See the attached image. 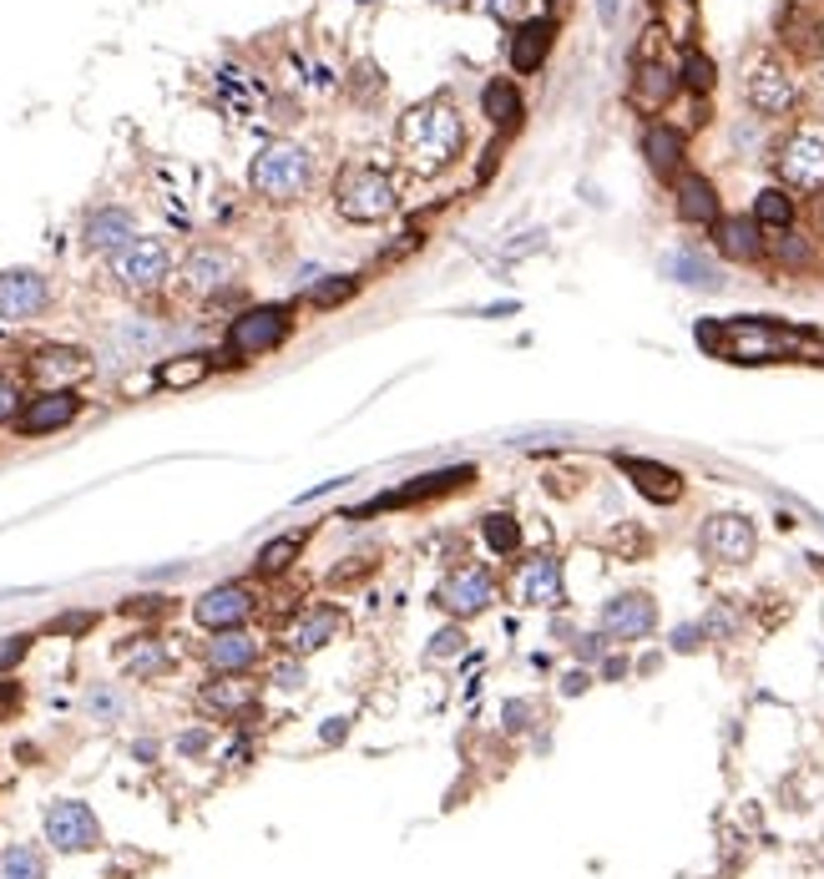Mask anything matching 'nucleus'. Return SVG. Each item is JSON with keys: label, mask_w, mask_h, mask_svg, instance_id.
Wrapping results in <instances>:
<instances>
[{"label": "nucleus", "mask_w": 824, "mask_h": 879, "mask_svg": "<svg viewBox=\"0 0 824 879\" xmlns=\"http://www.w3.org/2000/svg\"><path fill=\"white\" fill-rule=\"evenodd\" d=\"M183 753H203V748H208V733H183Z\"/></svg>", "instance_id": "8fccbe9b"}, {"label": "nucleus", "mask_w": 824, "mask_h": 879, "mask_svg": "<svg viewBox=\"0 0 824 879\" xmlns=\"http://www.w3.org/2000/svg\"><path fill=\"white\" fill-rule=\"evenodd\" d=\"M324 738H330V743H340V738H344V718H330V728H324Z\"/></svg>", "instance_id": "5fc2aeb1"}, {"label": "nucleus", "mask_w": 824, "mask_h": 879, "mask_svg": "<svg viewBox=\"0 0 824 879\" xmlns=\"http://www.w3.org/2000/svg\"><path fill=\"white\" fill-rule=\"evenodd\" d=\"M0 879H46L41 849H31V845L6 849V855H0Z\"/></svg>", "instance_id": "2f4dec72"}, {"label": "nucleus", "mask_w": 824, "mask_h": 879, "mask_svg": "<svg viewBox=\"0 0 824 879\" xmlns=\"http://www.w3.org/2000/svg\"><path fill=\"white\" fill-rule=\"evenodd\" d=\"M288 334V308H248L243 319H233L228 329V354H268L274 344H284Z\"/></svg>", "instance_id": "6e6552de"}, {"label": "nucleus", "mask_w": 824, "mask_h": 879, "mask_svg": "<svg viewBox=\"0 0 824 879\" xmlns=\"http://www.w3.org/2000/svg\"><path fill=\"white\" fill-rule=\"evenodd\" d=\"M663 274H668L673 284H683V288H718V284H724V274H718V268L708 264L704 254H673V258H663Z\"/></svg>", "instance_id": "393cba45"}, {"label": "nucleus", "mask_w": 824, "mask_h": 879, "mask_svg": "<svg viewBox=\"0 0 824 879\" xmlns=\"http://www.w3.org/2000/svg\"><path fill=\"white\" fill-rule=\"evenodd\" d=\"M440 6H455V0H440Z\"/></svg>", "instance_id": "6e6d98bb"}, {"label": "nucleus", "mask_w": 824, "mask_h": 879, "mask_svg": "<svg viewBox=\"0 0 824 879\" xmlns=\"http://www.w3.org/2000/svg\"><path fill=\"white\" fill-rule=\"evenodd\" d=\"M551 51V21H521L517 31H511V41H506V61H511V71H537L541 61H547Z\"/></svg>", "instance_id": "f3484780"}, {"label": "nucleus", "mask_w": 824, "mask_h": 879, "mask_svg": "<svg viewBox=\"0 0 824 879\" xmlns=\"http://www.w3.org/2000/svg\"><path fill=\"white\" fill-rule=\"evenodd\" d=\"M435 602L445 606V612L455 616H475L491 606V576L481 572V566H461V572H451L445 582L435 586Z\"/></svg>", "instance_id": "9b49d317"}, {"label": "nucleus", "mask_w": 824, "mask_h": 879, "mask_svg": "<svg viewBox=\"0 0 824 879\" xmlns=\"http://www.w3.org/2000/svg\"><path fill=\"white\" fill-rule=\"evenodd\" d=\"M653 622H658V606H653V596H642V592H622L602 606L607 638H648Z\"/></svg>", "instance_id": "f8f14e48"}, {"label": "nucleus", "mask_w": 824, "mask_h": 879, "mask_svg": "<svg viewBox=\"0 0 824 879\" xmlns=\"http://www.w3.org/2000/svg\"><path fill=\"white\" fill-rule=\"evenodd\" d=\"M678 213L688 223H714L718 218L714 182H704V177H683V182H678Z\"/></svg>", "instance_id": "bb28decb"}, {"label": "nucleus", "mask_w": 824, "mask_h": 879, "mask_svg": "<svg viewBox=\"0 0 824 879\" xmlns=\"http://www.w3.org/2000/svg\"><path fill=\"white\" fill-rule=\"evenodd\" d=\"M167 268H173V258H167L163 238H133L121 254H111V274H117L121 288H133V294L157 288L167 278Z\"/></svg>", "instance_id": "39448f33"}, {"label": "nucleus", "mask_w": 824, "mask_h": 879, "mask_svg": "<svg viewBox=\"0 0 824 879\" xmlns=\"http://www.w3.org/2000/svg\"><path fill=\"white\" fill-rule=\"evenodd\" d=\"M81 409V399L71 395V389H46L41 399H31V405L21 409V435H51V429L71 425Z\"/></svg>", "instance_id": "2eb2a0df"}, {"label": "nucleus", "mask_w": 824, "mask_h": 879, "mask_svg": "<svg viewBox=\"0 0 824 879\" xmlns=\"http://www.w3.org/2000/svg\"><path fill=\"white\" fill-rule=\"evenodd\" d=\"M133 238H137V218L127 208H101L87 218V248H97V254H121Z\"/></svg>", "instance_id": "a211bd4d"}, {"label": "nucleus", "mask_w": 824, "mask_h": 879, "mask_svg": "<svg viewBox=\"0 0 824 879\" xmlns=\"http://www.w3.org/2000/svg\"><path fill=\"white\" fill-rule=\"evenodd\" d=\"M183 278H187L193 294H218V288L233 278V258L223 254V248H198V254L187 258Z\"/></svg>", "instance_id": "412c9836"}, {"label": "nucleus", "mask_w": 824, "mask_h": 879, "mask_svg": "<svg viewBox=\"0 0 824 879\" xmlns=\"http://www.w3.org/2000/svg\"><path fill=\"white\" fill-rule=\"evenodd\" d=\"M784 31H789V46H800V51H820V26L804 21L800 11L784 16Z\"/></svg>", "instance_id": "e433bc0d"}, {"label": "nucleus", "mask_w": 824, "mask_h": 879, "mask_svg": "<svg viewBox=\"0 0 824 879\" xmlns=\"http://www.w3.org/2000/svg\"><path fill=\"white\" fill-rule=\"evenodd\" d=\"M461 648H465L461 632H440V638H435V658H455Z\"/></svg>", "instance_id": "49530a36"}, {"label": "nucleus", "mask_w": 824, "mask_h": 879, "mask_svg": "<svg viewBox=\"0 0 824 879\" xmlns=\"http://www.w3.org/2000/svg\"><path fill=\"white\" fill-rule=\"evenodd\" d=\"M26 648H31V638H26V632H16V638H0V672L16 668V662L26 658Z\"/></svg>", "instance_id": "58836bf2"}, {"label": "nucleus", "mask_w": 824, "mask_h": 879, "mask_svg": "<svg viewBox=\"0 0 824 879\" xmlns=\"http://www.w3.org/2000/svg\"><path fill=\"white\" fill-rule=\"evenodd\" d=\"M673 97V71L668 67H642L638 81H632V101L638 107H663Z\"/></svg>", "instance_id": "7c9ffc66"}, {"label": "nucleus", "mask_w": 824, "mask_h": 879, "mask_svg": "<svg viewBox=\"0 0 824 879\" xmlns=\"http://www.w3.org/2000/svg\"><path fill=\"white\" fill-rule=\"evenodd\" d=\"M748 107L758 111V117H784V111L794 107V97H800V91H794V81L784 77L779 67H769V61H758L754 71H748Z\"/></svg>", "instance_id": "ddd939ff"}, {"label": "nucleus", "mask_w": 824, "mask_h": 879, "mask_svg": "<svg viewBox=\"0 0 824 879\" xmlns=\"http://www.w3.org/2000/svg\"><path fill=\"white\" fill-rule=\"evenodd\" d=\"M461 481H471V471L465 465H455V471H435V475H415V481L405 485V491H395V495H380L370 511H380V506H410V501H425V495H440V491H455Z\"/></svg>", "instance_id": "5701e85b"}, {"label": "nucleus", "mask_w": 824, "mask_h": 879, "mask_svg": "<svg viewBox=\"0 0 824 879\" xmlns=\"http://www.w3.org/2000/svg\"><path fill=\"white\" fill-rule=\"evenodd\" d=\"M395 182H390V172H380V167H350V172L340 177V187H334V208H340V218L350 223H380L395 213Z\"/></svg>", "instance_id": "7ed1b4c3"}, {"label": "nucleus", "mask_w": 824, "mask_h": 879, "mask_svg": "<svg viewBox=\"0 0 824 879\" xmlns=\"http://www.w3.org/2000/svg\"><path fill=\"white\" fill-rule=\"evenodd\" d=\"M521 596L531 606H561L567 602V586H561V561L551 556H537L521 566Z\"/></svg>", "instance_id": "aec40b11"}, {"label": "nucleus", "mask_w": 824, "mask_h": 879, "mask_svg": "<svg viewBox=\"0 0 824 879\" xmlns=\"http://www.w3.org/2000/svg\"><path fill=\"white\" fill-rule=\"evenodd\" d=\"M46 839H51L61 855H87V849L101 845V829H97V813L77 799H61L46 809Z\"/></svg>", "instance_id": "423d86ee"}, {"label": "nucleus", "mask_w": 824, "mask_h": 879, "mask_svg": "<svg viewBox=\"0 0 824 879\" xmlns=\"http://www.w3.org/2000/svg\"><path fill=\"white\" fill-rule=\"evenodd\" d=\"M461 117H455L445 101H430V107H415L405 121H400V147L405 157L430 172V167H445L455 152H461Z\"/></svg>", "instance_id": "f257e3e1"}, {"label": "nucleus", "mask_w": 824, "mask_h": 879, "mask_svg": "<svg viewBox=\"0 0 824 879\" xmlns=\"http://www.w3.org/2000/svg\"><path fill=\"white\" fill-rule=\"evenodd\" d=\"M91 626V612H71V616H56L51 632H67V638H77V632H87Z\"/></svg>", "instance_id": "37998d69"}, {"label": "nucleus", "mask_w": 824, "mask_h": 879, "mask_svg": "<svg viewBox=\"0 0 824 879\" xmlns=\"http://www.w3.org/2000/svg\"><path fill=\"white\" fill-rule=\"evenodd\" d=\"M718 248H724L728 258H738V264L758 258V254H764L758 223H754V218H728V223H718Z\"/></svg>", "instance_id": "a878e982"}, {"label": "nucleus", "mask_w": 824, "mask_h": 879, "mask_svg": "<svg viewBox=\"0 0 824 879\" xmlns=\"http://www.w3.org/2000/svg\"><path fill=\"white\" fill-rule=\"evenodd\" d=\"M698 546H704L708 561H718V566H744L748 556H754V526H748L744 516H708L704 521V536H698Z\"/></svg>", "instance_id": "0eeeda50"}, {"label": "nucleus", "mask_w": 824, "mask_h": 879, "mask_svg": "<svg viewBox=\"0 0 824 879\" xmlns=\"http://www.w3.org/2000/svg\"><path fill=\"white\" fill-rule=\"evenodd\" d=\"M133 672H137V678H153V672H167V652L143 648V652L133 658Z\"/></svg>", "instance_id": "ea45409f"}, {"label": "nucleus", "mask_w": 824, "mask_h": 879, "mask_svg": "<svg viewBox=\"0 0 824 879\" xmlns=\"http://www.w3.org/2000/svg\"><path fill=\"white\" fill-rule=\"evenodd\" d=\"M117 708H121V703H117V698H111V693H97V698H91V713H107V718H111V713H117Z\"/></svg>", "instance_id": "603ef678"}, {"label": "nucleus", "mask_w": 824, "mask_h": 879, "mask_svg": "<svg viewBox=\"0 0 824 879\" xmlns=\"http://www.w3.org/2000/svg\"><path fill=\"white\" fill-rule=\"evenodd\" d=\"M754 223H758V228H789V223H794V203L784 198L779 187H764V192L754 198Z\"/></svg>", "instance_id": "473e14b6"}, {"label": "nucleus", "mask_w": 824, "mask_h": 879, "mask_svg": "<svg viewBox=\"0 0 824 879\" xmlns=\"http://www.w3.org/2000/svg\"><path fill=\"white\" fill-rule=\"evenodd\" d=\"M779 172L794 187H824V127H800L779 152Z\"/></svg>", "instance_id": "1a4fd4ad"}, {"label": "nucleus", "mask_w": 824, "mask_h": 879, "mask_svg": "<svg viewBox=\"0 0 824 879\" xmlns=\"http://www.w3.org/2000/svg\"><path fill=\"white\" fill-rule=\"evenodd\" d=\"M16 405H21V389H16V379H6V374H0V425H6V419H16Z\"/></svg>", "instance_id": "79ce46f5"}, {"label": "nucleus", "mask_w": 824, "mask_h": 879, "mask_svg": "<svg viewBox=\"0 0 824 879\" xmlns=\"http://www.w3.org/2000/svg\"><path fill=\"white\" fill-rule=\"evenodd\" d=\"M804 254H810L804 243H789V238H779V258H789V264H804Z\"/></svg>", "instance_id": "09e8293b"}, {"label": "nucleus", "mask_w": 824, "mask_h": 879, "mask_svg": "<svg viewBox=\"0 0 824 879\" xmlns=\"http://www.w3.org/2000/svg\"><path fill=\"white\" fill-rule=\"evenodd\" d=\"M203 374H208V359H203V354H187V359H167L163 369H157V385L187 389V385H198Z\"/></svg>", "instance_id": "f704fd0d"}, {"label": "nucleus", "mask_w": 824, "mask_h": 879, "mask_svg": "<svg viewBox=\"0 0 824 879\" xmlns=\"http://www.w3.org/2000/svg\"><path fill=\"white\" fill-rule=\"evenodd\" d=\"M642 152H648L653 172L673 177V172H678V162H683V137L673 132V127H648V132H642Z\"/></svg>", "instance_id": "cd10ccee"}, {"label": "nucleus", "mask_w": 824, "mask_h": 879, "mask_svg": "<svg viewBox=\"0 0 824 879\" xmlns=\"http://www.w3.org/2000/svg\"><path fill=\"white\" fill-rule=\"evenodd\" d=\"M481 11L496 16V21H521V11H527V0H481Z\"/></svg>", "instance_id": "a19ab883"}, {"label": "nucleus", "mask_w": 824, "mask_h": 879, "mask_svg": "<svg viewBox=\"0 0 824 879\" xmlns=\"http://www.w3.org/2000/svg\"><path fill=\"white\" fill-rule=\"evenodd\" d=\"M51 304V288H46L41 274H31V268H11V274H0V319H36L41 308Z\"/></svg>", "instance_id": "9d476101"}, {"label": "nucleus", "mask_w": 824, "mask_h": 879, "mask_svg": "<svg viewBox=\"0 0 824 879\" xmlns=\"http://www.w3.org/2000/svg\"><path fill=\"white\" fill-rule=\"evenodd\" d=\"M314 177V157L298 142H268L253 157V192H264L268 203H294Z\"/></svg>", "instance_id": "f03ea898"}, {"label": "nucleus", "mask_w": 824, "mask_h": 879, "mask_svg": "<svg viewBox=\"0 0 824 879\" xmlns=\"http://www.w3.org/2000/svg\"><path fill=\"white\" fill-rule=\"evenodd\" d=\"M521 718H527V703H506V723H511V728H527Z\"/></svg>", "instance_id": "864d4df0"}, {"label": "nucleus", "mask_w": 824, "mask_h": 879, "mask_svg": "<svg viewBox=\"0 0 824 879\" xmlns=\"http://www.w3.org/2000/svg\"><path fill=\"white\" fill-rule=\"evenodd\" d=\"M698 642H704V626H678L673 632V652H698Z\"/></svg>", "instance_id": "c03bdc74"}, {"label": "nucleus", "mask_w": 824, "mask_h": 879, "mask_svg": "<svg viewBox=\"0 0 824 879\" xmlns=\"http://www.w3.org/2000/svg\"><path fill=\"white\" fill-rule=\"evenodd\" d=\"M248 703H253V688L238 678H223L203 688V708H213V713H243Z\"/></svg>", "instance_id": "c756f323"}, {"label": "nucleus", "mask_w": 824, "mask_h": 879, "mask_svg": "<svg viewBox=\"0 0 824 879\" xmlns=\"http://www.w3.org/2000/svg\"><path fill=\"white\" fill-rule=\"evenodd\" d=\"M597 16H602V21L612 26L617 16H622V0H597Z\"/></svg>", "instance_id": "3c124183"}, {"label": "nucleus", "mask_w": 824, "mask_h": 879, "mask_svg": "<svg viewBox=\"0 0 824 879\" xmlns=\"http://www.w3.org/2000/svg\"><path fill=\"white\" fill-rule=\"evenodd\" d=\"M344 294H354V284H350V278H334V284H324L320 294H314V304H340Z\"/></svg>", "instance_id": "a18cd8bd"}, {"label": "nucleus", "mask_w": 824, "mask_h": 879, "mask_svg": "<svg viewBox=\"0 0 824 879\" xmlns=\"http://www.w3.org/2000/svg\"><path fill=\"white\" fill-rule=\"evenodd\" d=\"M274 682H278V688H298V682H304V672H298L294 662H278V668H274Z\"/></svg>", "instance_id": "de8ad7c7"}, {"label": "nucleus", "mask_w": 824, "mask_h": 879, "mask_svg": "<svg viewBox=\"0 0 824 879\" xmlns=\"http://www.w3.org/2000/svg\"><path fill=\"white\" fill-rule=\"evenodd\" d=\"M294 556H298V536H278V541H268V546L258 551V572L274 576V572H284Z\"/></svg>", "instance_id": "c9c22d12"}, {"label": "nucleus", "mask_w": 824, "mask_h": 879, "mask_svg": "<svg viewBox=\"0 0 824 879\" xmlns=\"http://www.w3.org/2000/svg\"><path fill=\"white\" fill-rule=\"evenodd\" d=\"M481 111L496 121V127H506V121H517V117H521V97H517V87H511L506 77L485 81V91H481Z\"/></svg>", "instance_id": "c85d7f7f"}, {"label": "nucleus", "mask_w": 824, "mask_h": 879, "mask_svg": "<svg viewBox=\"0 0 824 879\" xmlns=\"http://www.w3.org/2000/svg\"><path fill=\"white\" fill-rule=\"evenodd\" d=\"M340 626H344V616L334 612V606H314V612L298 616V626L288 632V648H294V652H320L330 638H340Z\"/></svg>", "instance_id": "4be33fe9"}, {"label": "nucleus", "mask_w": 824, "mask_h": 879, "mask_svg": "<svg viewBox=\"0 0 824 879\" xmlns=\"http://www.w3.org/2000/svg\"><path fill=\"white\" fill-rule=\"evenodd\" d=\"M481 536H485V546H491L496 556H511V551L521 546V526L506 516V511H496V516L481 521Z\"/></svg>", "instance_id": "72a5a7b5"}, {"label": "nucleus", "mask_w": 824, "mask_h": 879, "mask_svg": "<svg viewBox=\"0 0 824 879\" xmlns=\"http://www.w3.org/2000/svg\"><path fill=\"white\" fill-rule=\"evenodd\" d=\"M193 612H198L203 626H213V632H228V626H238L243 616L253 612V596H248V586H213V592L203 596Z\"/></svg>", "instance_id": "dca6fc26"}, {"label": "nucleus", "mask_w": 824, "mask_h": 879, "mask_svg": "<svg viewBox=\"0 0 824 879\" xmlns=\"http://www.w3.org/2000/svg\"><path fill=\"white\" fill-rule=\"evenodd\" d=\"M683 77H688V87H693V91H708V87H714V67H708V56L693 51L688 61H683Z\"/></svg>", "instance_id": "4c0bfd02"}, {"label": "nucleus", "mask_w": 824, "mask_h": 879, "mask_svg": "<svg viewBox=\"0 0 824 879\" xmlns=\"http://www.w3.org/2000/svg\"><path fill=\"white\" fill-rule=\"evenodd\" d=\"M617 471L627 475V481L638 485L648 501H658V506H668V501H678L683 495V475L668 471V465L658 461H638V455H617Z\"/></svg>", "instance_id": "4468645a"}, {"label": "nucleus", "mask_w": 824, "mask_h": 879, "mask_svg": "<svg viewBox=\"0 0 824 879\" xmlns=\"http://www.w3.org/2000/svg\"><path fill=\"white\" fill-rule=\"evenodd\" d=\"M31 369H36V379H41L46 389H67V385H77V379L91 369V364H87V354H81V349H67V344H51V349L36 354Z\"/></svg>", "instance_id": "6ab92c4d"}, {"label": "nucleus", "mask_w": 824, "mask_h": 879, "mask_svg": "<svg viewBox=\"0 0 824 879\" xmlns=\"http://www.w3.org/2000/svg\"><path fill=\"white\" fill-rule=\"evenodd\" d=\"M698 339H704L708 349H724L728 359H774V354L794 349V334L774 329V324H764V319H734V324H724V329L704 324Z\"/></svg>", "instance_id": "20e7f679"}, {"label": "nucleus", "mask_w": 824, "mask_h": 879, "mask_svg": "<svg viewBox=\"0 0 824 879\" xmlns=\"http://www.w3.org/2000/svg\"><path fill=\"white\" fill-rule=\"evenodd\" d=\"M253 658H258V642H253L248 632H238V626H228V632H218V638L208 642V662L218 672H243V668H253Z\"/></svg>", "instance_id": "b1692460"}]
</instances>
